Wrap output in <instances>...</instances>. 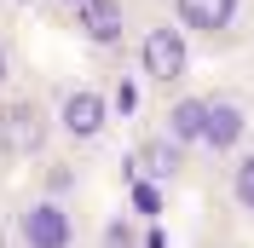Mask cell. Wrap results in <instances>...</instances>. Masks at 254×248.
<instances>
[{"label": "cell", "mask_w": 254, "mask_h": 248, "mask_svg": "<svg viewBox=\"0 0 254 248\" xmlns=\"http://www.w3.org/2000/svg\"><path fill=\"white\" fill-rule=\"evenodd\" d=\"M69 17H75V35L98 52H116L133 35V0H81Z\"/></svg>", "instance_id": "obj_6"}, {"label": "cell", "mask_w": 254, "mask_h": 248, "mask_svg": "<svg viewBox=\"0 0 254 248\" xmlns=\"http://www.w3.org/2000/svg\"><path fill=\"white\" fill-rule=\"evenodd\" d=\"M208 110H214V98L208 93H174L168 98V110H162V139L179 144V150H202V127H208Z\"/></svg>", "instance_id": "obj_7"}, {"label": "cell", "mask_w": 254, "mask_h": 248, "mask_svg": "<svg viewBox=\"0 0 254 248\" xmlns=\"http://www.w3.org/2000/svg\"><path fill=\"white\" fill-rule=\"evenodd\" d=\"M104 248H133V231H127L122 219H110V225H104Z\"/></svg>", "instance_id": "obj_11"}, {"label": "cell", "mask_w": 254, "mask_h": 248, "mask_svg": "<svg viewBox=\"0 0 254 248\" xmlns=\"http://www.w3.org/2000/svg\"><path fill=\"white\" fill-rule=\"evenodd\" d=\"M52 110L41 93H6L0 98V162H41L52 150Z\"/></svg>", "instance_id": "obj_3"}, {"label": "cell", "mask_w": 254, "mask_h": 248, "mask_svg": "<svg viewBox=\"0 0 254 248\" xmlns=\"http://www.w3.org/2000/svg\"><path fill=\"white\" fill-rule=\"evenodd\" d=\"M6 81H12V52H6V41H0V98H6Z\"/></svg>", "instance_id": "obj_12"}, {"label": "cell", "mask_w": 254, "mask_h": 248, "mask_svg": "<svg viewBox=\"0 0 254 248\" xmlns=\"http://www.w3.org/2000/svg\"><path fill=\"white\" fill-rule=\"evenodd\" d=\"M225 190H231V208L243 219H254V144H243L231 156V173H225Z\"/></svg>", "instance_id": "obj_10"}, {"label": "cell", "mask_w": 254, "mask_h": 248, "mask_svg": "<svg viewBox=\"0 0 254 248\" xmlns=\"http://www.w3.org/2000/svg\"><path fill=\"white\" fill-rule=\"evenodd\" d=\"M174 23L185 41H208V47H231L243 23V0H174Z\"/></svg>", "instance_id": "obj_5"}, {"label": "cell", "mask_w": 254, "mask_h": 248, "mask_svg": "<svg viewBox=\"0 0 254 248\" xmlns=\"http://www.w3.org/2000/svg\"><path fill=\"white\" fill-rule=\"evenodd\" d=\"M52 6H58V12H75V6H81V0H52Z\"/></svg>", "instance_id": "obj_13"}, {"label": "cell", "mask_w": 254, "mask_h": 248, "mask_svg": "<svg viewBox=\"0 0 254 248\" xmlns=\"http://www.w3.org/2000/svg\"><path fill=\"white\" fill-rule=\"evenodd\" d=\"M81 214L64 196H23L12 208V248H81Z\"/></svg>", "instance_id": "obj_4"}, {"label": "cell", "mask_w": 254, "mask_h": 248, "mask_svg": "<svg viewBox=\"0 0 254 248\" xmlns=\"http://www.w3.org/2000/svg\"><path fill=\"white\" fill-rule=\"evenodd\" d=\"M47 110H52V133H58L69 150H93L104 133H110V98L98 93L93 81H64L58 93L47 98Z\"/></svg>", "instance_id": "obj_2"}, {"label": "cell", "mask_w": 254, "mask_h": 248, "mask_svg": "<svg viewBox=\"0 0 254 248\" xmlns=\"http://www.w3.org/2000/svg\"><path fill=\"white\" fill-rule=\"evenodd\" d=\"M185 156H190V150H179V144H168L162 133H150V139L139 144V162H144V185H174L179 173H185Z\"/></svg>", "instance_id": "obj_9"}, {"label": "cell", "mask_w": 254, "mask_h": 248, "mask_svg": "<svg viewBox=\"0 0 254 248\" xmlns=\"http://www.w3.org/2000/svg\"><path fill=\"white\" fill-rule=\"evenodd\" d=\"M243 133H249V110L231 104V98H214L208 127H202V150L208 156H237L243 150Z\"/></svg>", "instance_id": "obj_8"}, {"label": "cell", "mask_w": 254, "mask_h": 248, "mask_svg": "<svg viewBox=\"0 0 254 248\" xmlns=\"http://www.w3.org/2000/svg\"><path fill=\"white\" fill-rule=\"evenodd\" d=\"M133 63L156 93H185L190 81V41L179 35L174 17H150L133 29Z\"/></svg>", "instance_id": "obj_1"}]
</instances>
